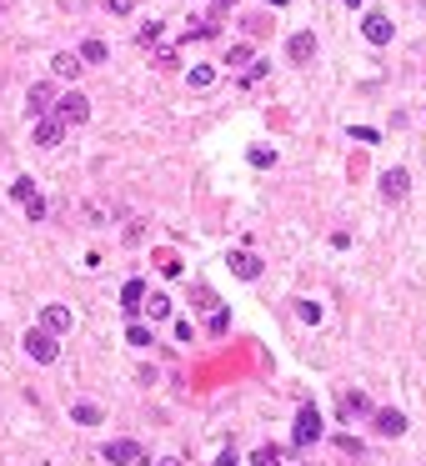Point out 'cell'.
Segmentation results:
<instances>
[{
  "mask_svg": "<svg viewBox=\"0 0 426 466\" xmlns=\"http://www.w3.org/2000/svg\"><path fill=\"white\" fill-rule=\"evenodd\" d=\"M55 120H60V125H80V120H91V100H85L80 91L55 96Z\"/></svg>",
  "mask_w": 426,
  "mask_h": 466,
  "instance_id": "obj_1",
  "label": "cell"
},
{
  "mask_svg": "<svg viewBox=\"0 0 426 466\" xmlns=\"http://www.w3.org/2000/svg\"><path fill=\"white\" fill-rule=\"evenodd\" d=\"M26 356H35L40 366H55V356H60V346H55V336L51 331H26Z\"/></svg>",
  "mask_w": 426,
  "mask_h": 466,
  "instance_id": "obj_2",
  "label": "cell"
},
{
  "mask_svg": "<svg viewBox=\"0 0 426 466\" xmlns=\"http://www.w3.org/2000/svg\"><path fill=\"white\" fill-rule=\"evenodd\" d=\"M105 461H111V466H141V461H145V456H141V441H131V436L105 441Z\"/></svg>",
  "mask_w": 426,
  "mask_h": 466,
  "instance_id": "obj_3",
  "label": "cell"
},
{
  "mask_svg": "<svg viewBox=\"0 0 426 466\" xmlns=\"http://www.w3.org/2000/svg\"><path fill=\"white\" fill-rule=\"evenodd\" d=\"M311 441H321V411L301 406L296 411V447H311Z\"/></svg>",
  "mask_w": 426,
  "mask_h": 466,
  "instance_id": "obj_4",
  "label": "cell"
},
{
  "mask_svg": "<svg viewBox=\"0 0 426 466\" xmlns=\"http://www.w3.org/2000/svg\"><path fill=\"white\" fill-rule=\"evenodd\" d=\"M361 30H366V40H371V46H387V40H391V20L381 15V10H371L366 20H361Z\"/></svg>",
  "mask_w": 426,
  "mask_h": 466,
  "instance_id": "obj_5",
  "label": "cell"
},
{
  "mask_svg": "<svg viewBox=\"0 0 426 466\" xmlns=\"http://www.w3.org/2000/svg\"><path fill=\"white\" fill-rule=\"evenodd\" d=\"M40 331L66 336V331H71V311H66V306H46V311H40Z\"/></svg>",
  "mask_w": 426,
  "mask_h": 466,
  "instance_id": "obj_6",
  "label": "cell"
},
{
  "mask_svg": "<svg viewBox=\"0 0 426 466\" xmlns=\"http://www.w3.org/2000/svg\"><path fill=\"white\" fill-rule=\"evenodd\" d=\"M286 55L296 60V66H306V60L316 55V35H311V30H301V35H291V40H286Z\"/></svg>",
  "mask_w": 426,
  "mask_h": 466,
  "instance_id": "obj_7",
  "label": "cell"
},
{
  "mask_svg": "<svg viewBox=\"0 0 426 466\" xmlns=\"http://www.w3.org/2000/svg\"><path fill=\"white\" fill-rule=\"evenodd\" d=\"M407 186H411V176L396 165V171H387V176H381V196H387V201H401V196H407Z\"/></svg>",
  "mask_w": 426,
  "mask_h": 466,
  "instance_id": "obj_8",
  "label": "cell"
},
{
  "mask_svg": "<svg viewBox=\"0 0 426 466\" xmlns=\"http://www.w3.org/2000/svg\"><path fill=\"white\" fill-rule=\"evenodd\" d=\"M226 266H231V271H236V276H241V281H256V276H261V261H256V256H251V251H236V256H231Z\"/></svg>",
  "mask_w": 426,
  "mask_h": 466,
  "instance_id": "obj_9",
  "label": "cell"
},
{
  "mask_svg": "<svg viewBox=\"0 0 426 466\" xmlns=\"http://www.w3.org/2000/svg\"><path fill=\"white\" fill-rule=\"evenodd\" d=\"M30 116H40V111H51V100H55V86H51V80H35V86H30Z\"/></svg>",
  "mask_w": 426,
  "mask_h": 466,
  "instance_id": "obj_10",
  "label": "cell"
},
{
  "mask_svg": "<svg viewBox=\"0 0 426 466\" xmlns=\"http://www.w3.org/2000/svg\"><path fill=\"white\" fill-rule=\"evenodd\" d=\"M60 136H66V125H60L55 116H46L35 125V145H60Z\"/></svg>",
  "mask_w": 426,
  "mask_h": 466,
  "instance_id": "obj_11",
  "label": "cell"
},
{
  "mask_svg": "<svg viewBox=\"0 0 426 466\" xmlns=\"http://www.w3.org/2000/svg\"><path fill=\"white\" fill-rule=\"evenodd\" d=\"M376 431L381 436H401V431H407V416H401V411H376Z\"/></svg>",
  "mask_w": 426,
  "mask_h": 466,
  "instance_id": "obj_12",
  "label": "cell"
},
{
  "mask_svg": "<svg viewBox=\"0 0 426 466\" xmlns=\"http://www.w3.org/2000/svg\"><path fill=\"white\" fill-rule=\"evenodd\" d=\"M51 71H55V75H66V80H76V75H80L85 66H80V55H71V51H60V55L51 60Z\"/></svg>",
  "mask_w": 426,
  "mask_h": 466,
  "instance_id": "obj_13",
  "label": "cell"
},
{
  "mask_svg": "<svg viewBox=\"0 0 426 466\" xmlns=\"http://www.w3.org/2000/svg\"><path fill=\"white\" fill-rule=\"evenodd\" d=\"M366 411H371V401L361 396V391H346V396H341V416H346V421H351V416H366Z\"/></svg>",
  "mask_w": 426,
  "mask_h": 466,
  "instance_id": "obj_14",
  "label": "cell"
},
{
  "mask_svg": "<svg viewBox=\"0 0 426 466\" xmlns=\"http://www.w3.org/2000/svg\"><path fill=\"white\" fill-rule=\"evenodd\" d=\"M141 311L151 316V321H166V316H170V296H145Z\"/></svg>",
  "mask_w": 426,
  "mask_h": 466,
  "instance_id": "obj_15",
  "label": "cell"
},
{
  "mask_svg": "<svg viewBox=\"0 0 426 466\" xmlns=\"http://www.w3.org/2000/svg\"><path fill=\"white\" fill-rule=\"evenodd\" d=\"M121 301H125V311L136 316V311H141V301H145V286H141V281H125V286H121Z\"/></svg>",
  "mask_w": 426,
  "mask_h": 466,
  "instance_id": "obj_16",
  "label": "cell"
},
{
  "mask_svg": "<svg viewBox=\"0 0 426 466\" xmlns=\"http://www.w3.org/2000/svg\"><path fill=\"white\" fill-rule=\"evenodd\" d=\"M251 466H286V451L281 447H261V451L251 456Z\"/></svg>",
  "mask_w": 426,
  "mask_h": 466,
  "instance_id": "obj_17",
  "label": "cell"
},
{
  "mask_svg": "<svg viewBox=\"0 0 426 466\" xmlns=\"http://www.w3.org/2000/svg\"><path fill=\"white\" fill-rule=\"evenodd\" d=\"M105 55H111V51H105V40H85V46H80V60H85V66H100Z\"/></svg>",
  "mask_w": 426,
  "mask_h": 466,
  "instance_id": "obj_18",
  "label": "cell"
},
{
  "mask_svg": "<svg viewBox=\"0 0 426 466\" xmlns=\"http://www.w3.org/2000/svg\"><path fill=\"white\" fill-rule=\"evenodd\" d=\"M71 416L80 421V427H96V421H100V406H91V401H76V406H71Z\"/></svg>",
  "mask_w": 426,
  "mask_h": 466,
  "instance_id": "obj_19",
  "label": "cell"
},
{
  "mask_svg": "<svg viewBox=\"0 0 426 466\" xmlns=\"http://www.w3.org/2000/svg\"><path fill=\"white\" fill-rule=\"evenodd\" d=\"M125 341H131V346H156V341H151V331H145L141 321H131V326H125Z\"/></svg>",
  "mask_w": 426,
  "mask_h": 466,
  "instance_id": "obj_20",
  "label": "cell"
},
{
  "mask_svg": "<svg viewBox=\"0 0 426 466\" xmlns=\"http://www.w3.org/2000/svg\"><path fill=\"white\" fill-rule=\"evenodd\" d=\"M10 190H15V201H20V206H26L30 196H40V190H35V181H30V176H20V181H15Z\"/></svg>",
  "mask_w": 426,
  "mask_h": 466,
  "instance_id": "obj_21",
  "label": "cell"
},
{
  "mask_svg": "<svg viewBox=\"0 0 426 466\" xmlns=\"http://www.w3.org/2000/svg\"><path fill=\"white\" fill-rule=\"evenodd\" d=\"M226 66H251V46H231L226 51Z\"/></svg>",
  "mask_w": 426,
  "mask_h": 466,
  "instance_id": "obj_22",
  "label": "cell"
},
{
  "mask_svg": "<svg viewBox=\"0 0 426 466\" xmlns=\"http://www.w3.org/2000/svg\"><path fill=\"white\" fill-rule=\"evenodd\" d=\"M211 80H216V71H211V66H196V71H190V86H196V91H206Z\"/></svg>",
  "mask_w": 426,
  "mask_h": 466,
  "instance_id": "obj_23",
  "label": "cell"
},
{
  "mask_svg": "<svg viewBox=\"0 0 426 466\" xmlns=\"http://www.w3.org/2000/svg\"><path fill=\"white\" fill-rule=\"evenodd\" d=\"M136 40H141V46H156V40H161V20H151V26H141V35H136Z\"/></svg>",
  "mask_w": 426,
  "mask_h": 466,
  "instance_id": "obj_24",
  "label": "cell"
},
{
  "mask_svg": "<svg viewBox=\"0 0 426 466\" xmlns=\"http://www.w3.org/2000/svg\"><path fill=\"white\" fill-rule=\"evenodd\" d=\"M296 316H301V321H311V326H316V321H321V306H316V301H301V306H296Z\"/></svg>",
  "mask_w": 426,
  "mask_h": 466,
  "instance_id": "obj_25",
  "label": "cell"
},
{
  "mask_svg": "<svg viewBox=\"0 0 426 466\" xmlns=\"http://www.w3.org/2000/svg\"><path fill=\"white\" fill-rule=\"evenodd\" d=\"M26 216H30V221H46V201L30 196V201H26Z\"/></svg>",
  "mask_w": 426,
  "mask_h": 466,
  "instance_id": "obj_26",
  "label": "cell"
},
{
  "mask_svg": "<svg viewBox=\"0 0 426 466\" xmlns=\"http://www.w3.org/2000/svg\"><path fill=\"white\" fill-rule=\"evenodd\" d=\"M105 10H111V15H131L136 0H105Z\"/></svg>",
  "mask_w": 426,
  "mask_h": 466,
  "instance_id": "obj_27",
  "label": "cell"
},
{
  "mask_svg": "<svg viewBox=\"0 0 426 466\" xmlns=\"http://www.w3.org/2000/svg\"><path fill=\"white\" fill-rule=\"evenodd\" d=\"M246 30H251V35H266L271 26H266V15H246Z\"/></svg>",
  "mask_w": 426,
  "mask_h": 466,
  "instance_id": "obj_28",
  "label": "cell"
},
{
  "mask_svg": "<svg viewBox=\"0 0 426 466\" xmlns=\"http://www.w3.org/2000/svg\"><path fill=\"white\" fill-rule=\"evenodd\" d=\"M216 466H241V456H236V447H226V451L216 456Z\"/></svg>",
  "mask_w": 426,
  "mask_h": 466,
  "instance_id": "obj_29",
  "label": "cell"
},
{
  "mask_svg": "<svg viewBox=\"0 0 426 466\" xmlns=\"http://www.w3.org/2000/svg\"><path fill=\"white\" fill-rule=\"evenodd\" d=\"M156 466H181V461H176V456H161V461H156Z\"/></svg>",
  "mask_w": 426,
  "mask_h": 466,
  "instance_id": "obj_30",
  "label": "cell"
},
{
  "mask_svg": "<svg viewBox=\"0 0 426 466\" xmlns=\"http://www.w3.org/2000/svg\"><path fill=\"white\" fill-rule=\"evenodd\" d=\"M6 6H10V0H0V10H6Z\"/></svg>",
  "mask_w": 426,
  "mask_h": 466,
  "instance_id": "obj_31",
  "label": "cell"
},
{
  "mask_svg": "<svg viewBox=\"0 0 426 466\" xmlns=\"http://www.w3.org/2000/svg\"><path fill=\"white\" fill-rule=\"evenodd\" d=\"M216 6H231V0H216Z\"/></svg>",
  "mask_w": 426,
  "mask_h": 466,
  "instance_id": "obj_32",
  "label": "cell"
}]
</instances>
